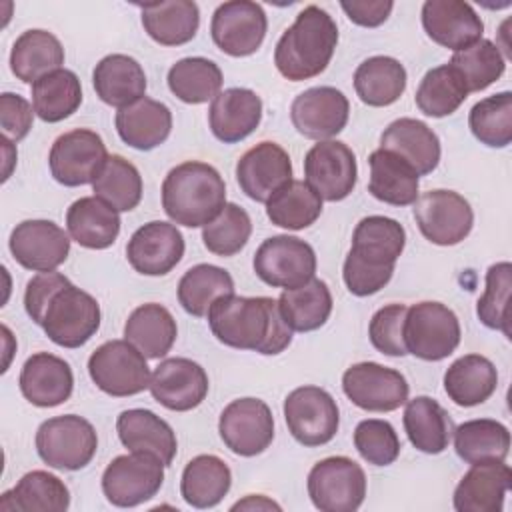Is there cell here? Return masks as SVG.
Returning a JSON list of instances; mask_svg holds the SVG:
<instances>
[{
	"instance_id": "d590c367",
	"label": "cell",
	"mask_w": 512,
	"mask_h": 512,
	"mask_svg": "<svg viewBox=\"0 0 512 512\" xmlns=\"http://www.w3.org/2000/svg\"><path fill=\"white\" fill-rule=\"evenodd\" d=\"M498 388L496 366L480 354H466L454 360L444 374L448 398L464 408L486 402Z\"/></svg>"
},
{
	"instance_id": "277c9868",
	"label": "cell",
	"mask_w": 512,
	"mask_h": 512,
	"mask_svg": "<svg viewBox=\"0 0 512 512\" xmlns=\"http://www.w3.org/2000/svg\"><path fill=\"white\" fill-rule=\"evenodd\" d=\"M226 204V184L220 172L198 160L174 166L162 182V208L168 218L186 228L206 226Z\"/></svg>"
},
{
	"instance_id": "7c38bea8",
	"label": "cell",
	"mask_w": 512,
	"mask_h": 512,
	"mask_svg": "<svg viewBox=\"0 0 512 512\" xmlns=\"http://www.w3.org/2000/svg\"><path fill=\"white\" fill-rule=\"evenodd\" d=\"M256 276L272 288H296L314 278V248L288 234L266 238L252 260Z\"/></svg>"
},
{
	"instance_id": "c3c4849f",
	"label": "cell",
	"mask_w": 512,
	"mask_h": 512,
	"mask_svg": "<svg viewBox=\"0 0 512 512\" xmlns=\"http://www.w3.org/2000/svg\"><path fill=\"white\" fill-rule=\"evenodd\" d=\"M320 214L322 198L306 184V180H290L266 202V216L270 222L286 230L308 228Z\"/></svg>"
},
{
	"instance_id": "f35d334b",
	"label": "cell",
	"mask_w": 512,
	"mask_h": 512,
	"mask_svg": "<svg viewBox=\"0 0 512 512\" xmlns=\"http://www.w3.org/2000/svg\"><path fill=\"white\" fill-rule=\"evenodd\" d=\"M178 336L176 320L168 308L156 302L132 310L124 324V338L134 344L146 358L166 356Z\"/></svg>"
},
{
	"instance_id": "94428289",
	"label": "cell",
	"mask_w": 512,
	"mask_h": 512,
	"mask_svg": "<svg viewBox=\"0 0 512 512\" xmlns=\"http://www.w3.org/2000/svg\"><path fill=\"white\" fill-rule=\"evenodd\" d=\"M272 508L280 510V506L276 502H272L260 494H250L232 506V510H272Z\"/></svg>"
},
{
	"instance_id": "4fadbf2b",
	"label": "cell",
	"mask_w": 512,
	"mask_h": 512,
	"mask_svg": "<svg viewBox=\"0 0 512 512\" xmlns=\"http://www.w3.org/2000/svg\"><path fill=\"white\" fill-rule=\"evenodd\" d=\"M108 160L106 144L94 130L76 128L60 134L48 154L50 172L64 186L92 184Z\"/></svg>"
},
{
	"instance_id": "ab89813d",
	"label": "cell",
	"mask_w": 512,
	"mask_h": 512,
	"mask_svg": "<svg viewBox=\"0 0 512 512\" xmlns=\"http://www.w3.org/2000/svg\"><path fill=\"white\" fill-rule=\"evenodd\" d=\"M278 308L292 332H312L326 324L332 312V294L324 280L310 278L302 286L282 290Z\"/></svg>"
},
{
	"instance_id": "8992f818",
	"label": "cell",
	"mask_w": 512,
	"mask_h": 512,
	"mask_svg": "<svg viewBox=\"0 0 512 512\" xmlns=\"http://www.w3.org/2000/svg\"><path fill=\"white\" fill-rule=\"evenodd\" d=\"M458 316L442 302L424 300L406 310L404 344L408 354L438 362L448 358L460 344Z\"/></svg>"
},
{
	"instance_id": "603a6c76",
	"label": "cell",
	"mask_w": 512,
	"mask_h": 512,
	"mask_svg": "<svg viewBox=\"0 0 512 512\" xmlns=\"http://www.w3.org/2000/svg\"><path fill=\"white\" fill-rule=\"evenodd\" d=\"M184 256V236L180 230L162 220L140 226L126 244L130 266L144 276H164Z\"/></svg>"
},
{
	"instance_id": "ba28073f",
	"label": "cell",
	"mask_w": 512,
	"mask_h": 512,
	"mask_svg": "<svg viewBox=\"0 0 512 512\" xmlns=\"http://www.w3.org/2000/svg\"><path fill=\"white\" fill-rule=\"evenodd\" d=\"M88 374L104 394L116 398L144 392L152 376L146 356L126 338L98 346L88 358Z\"/></svg>"
},
{
	"instance_id": "836d02e7",
	"label": "cell",
	"mask_w": 512,
	"mask_h": 512,
	"mask_svg": "<svg viewBox=\"0 0 512 512\" xmlns=\"http://www.w3.org/2000/svg\"><path fill=\"white\" fill-rule=\"evenodd\" d=\"M68 506L70 492L66 484L46 470L24 474L12 490L0 496L2 512H64Z\"/></svg>"
},
{
	"instance_id": "816d5d0a",
	"label": "cell",
	"mask_w": 512,
	"mask_h": 512,
	"mask_svg": "<svg viewBox=\"0 0 512 512\" xmlns=\"http://www.w3.org/2000/svg\"><path fill=\"white\" fill-rule=\"evenodd\" d=\"M448 64L462 74L468 94L488 88L506 70V58L502 56L500 48L486 38H480L472 46L454 52Z\"/></svg>"
},
{
	"instance_id": "e575fe53",
	"label": "cell",
	"mask_w": 512,
	"mask_h": 512,
	"mask_svg": "<svg viewBox=\"0 0 512 512\" xmlns=\"http://www.w3.org/2000/svg\"><path fill=\"white\" fill-rule=\"evenodd\" d=\"M146 34L162 46L190 42L200 26V10L192 0H168L140 6Z\"/></svg>"
},
{
	"instance_id": "f5cc1de1",
	"label": "cell",
	"mask_w": 512,
	"mask_h": 512,
	"mask_svg": "<svg viewBox=\"0 0 512 512\" xmlns=\"http://www.w3.org/2000/svg\"><path fill=\"white\" fill-rule=\"evenodd\" d=\"M252 234V220L238 204H224L220 214L202 226L204 246L218 256L238 254Z\"/></svg>"
},
{
	"instance_id": "4dcf8cb0",
	"label": "cell",
	"mask_w": 512,
	"mask_h": 512,
	"mask_svg": "<svg viewBox=\"0 0 512 512\" xmlns=\"http://www.w3.org/2000/svg\"><path fill=\"white\" fill-rule=\"evenodd\" d=\"M114 124L122 142L136 150H152L170 136L172 112L166 104L144 96L126 108H120Z\"/></svg>"
},
{
	"instance_id": "ee69618b",
	"label": "cell",
	"mask_w": 512,
	"mask_h": 512,
	"mask_svg": "<svg viewBox=\"0 0 512 512\" xmlns=\"http://www.w3.org/2000/svg\"><path fill=\"white\" fill-rule=\"evenodd\" d=\"M82 104V86L72 70H54L32 84V108L44 122H60Z\"/></svg>"
},
{
	"instance_id": "44dd1931",
	"label": "cell",
	"mask_w": 512,
	"mask_h": 512,
	"mask_svg": "<svg viewBox=\"0 0 512 512\" xmlns=\"http://www.w3.org/2000/svg\"><path fill=\"white\" fill-rule=\"evenodd\" d=\"M206 370L190 358H166L150 376L152 398L168 410L188 412L200 406L208 394Z\"/></svg>"
},
{
	"instance_id": "8fae6325",
	"label": "cell",
	"mask_w": 512,
	"mask_h": 512,
	"mask_svg": "<svg viewBox=\"0 0 512 512\" xmlns=\"http://www.w3.org/2000/svg\"><path fill=\"white\" fill-rule=\"evenodd\" d=\"M284 420L296 442L314 448L336 436L340 412L336 400L324 388L300 386L284 400Z\"/></svg>"
},
{
	"instance_id": "ac0fdd59",
	"label": "cell",
	"mask_w": 512,
	"mask_h": 512,
	"mask_svg": "<svg viewBox=\"0 0 512 512\" xmlns=\"http://www.w3.org/2000/svg\"><path fill=\"white\" fill-rule=\"evenodd\" d=\"M304 176L306 184L322 200L340 202L356 186V156L344 142L322 140L306 152Z\"/></svg>"
},
{
	"instance_id": "1f68e13d",
	"label": "cell",
	"mask_w": 512,
	"mask_h": 512,
	"mask_svg": "<svg viewBox=\"0 0 512 512\" xmlns=\"http://www.w3.org/2000/svg\"><path fill=\"white\" fill-rule=\"evenodd\" d=\"M66 228L74 242L90 250L112 246L120 234L118 212L96 196H84L70 204L66 212Z\"/></svg>"
},
{
	"instance_id": "7a4b0ae2",
	"label": "cell",
	"mask_w": 512,
	"mask_h": 512,
	"mask_svg": "<svg viewBox=\"0 0 512 512\" xmlns=\"http://www.w3.org/2000/svg\"><path fill=\"white\" fill-rule=\"evenodd\" d=\"M406 244L404 226L388 216L362 218L352 234V248L344 260L342 278L350 294L370 296L382 290Z\"/></svg>"
},
{
	"instance_id": "9c48e42d",
	"label": "cell",
	"mask_w": 512,
	"mask_h": 512,
	"mask_svg": "<svg viewBox=\"0 0 512 512\" xmlns=\"http://www.w3.org/2000/svg\"><path fill=\"white\" fill-rule=\"evenodd\" d=\"M308 496L320 512H354L366 496V474L348 456H330L308 472Z\"/></svg>"
},
{
	"instance_id": "3957f363",
	"label": "cell",
	"mask_w": 512,
	"mask_h": 512,
	"mask_svg": "<svg viewBox=\"0 0 512 512\" xmlns=\"http://www.w3.org/2000/svg\"><path fill=\"white\" fill-rule=\"evenodd\" d=\"M338 44V26L320 6H306L274 48V64L290 82L310 80L326 70Z\"/></svg>"
},
{
	"instance_id": "ffe728a7",
	"label": "cell",
	"mask_w": 512,
	"mask_h": 512,
	"mask_svg": "<svg viewBox=\"0 0 512 512\" xmlns=\"http://www.w3.org/2000/svg\"><path fill=\"white\" fill-rule=\"evenodd\" d=\"M350 114L348 98L332 86H314L300 92L290 106L294 128L310 140H330L344 130Z\"/></svg>"
},
{
	"instance_id": "d4e9b609",
	"label": "cell",
	"mask_w": 512,
	"mask_h": 512,
	"mask_svg": "<svg viewBox=\"0 0 512 512\" xmlns=\"http://www.w3.org/2000/svg\"><path fill=\"white\" fill-rule=\"evenodd\" d=\"M22 396L40 408H54L64 404L74 388V374L66 360L50 352L32 354L20 370Z\"/></svg>"
},
{
	"instance_id": "6da1fadb",
	"label": "cell",
	"mask_w": 512,
	"mask_h": 512,
	"mask_svg": "<svg viewBox=\"0 0 512 512\" xmlns=\"http://www.w3.org/2000/svg\"><path fill=\"white\" fill-rule=\"evenodd\" d=\"M206 316L216 340L230 348L274 356L292 342V330L280 314L278 300L268 296L228 294L218 298Z\"/></svg>"
},
{
	"instance_id": "7dc6e473",
	"label": "cell",
	"mask_w": 512,
	"mask_h": 512,
	"mask_svg": "<svg viewBox=\"0 0 512 512\" xmlns=\"http://www.w3.org/2000/svg\"><path fill=\"white\" fill-rule=\"evenodd\" d=\"M466 98V82L462 74L450 64H442L428 70L420 80V86L414 96L420 112L432 118H444L454 114Z\"/></svg>"
},
{
	"instance_id": "db71d44e",
	"label": "cell",
	"mask_w": 512,
	"mask_h": 512,
	"mask_svg": "<svg viewBox=\"0 0 512 512\" xmlns=\"http://www.w3.org/2000/svg\"><path fill=\"white\" fill-rule=\"evenodd\" d=\"M512 288V264L496 262L486 272V288L476 304V314L480 322L492 330H500L510 338V316L508 298Z\"/></svg>"
},
{
	"instance_id": "4316f807",
	"label": "cell",
	"mask_w": 512,
	"mask_h": 512,
	"mask_svg": "<svg viewBox=\"0 0 512 512\" xmlns=\"http://www.w3.org/2000/svg\"><path fill=\"white\" fill-rule=\"evenodd\" d=\"M512 470L504 462H482L462 476L454 490L456 512H500L510 488Z\"/></svg>"
},
{
	"instance_id": "f1b7e54d",
	"label": "cell",
	"mask_w": 512,
	"mask_h": 512,
	"mask_svg": "<svg viewBox=\"0 0 512 512\" xmlns=\"http://www.w3.org/2000/svg\"><path fill=\"white\" fill-rule=\"evenodd\" d=\"M380 148L398 154L418 176L430 174L440 162V140L436 132L416 118H398L380 136Z\"/></svg>"
},
{
	"instance_id": "5bb4252c",
	"label": "cell",
	"mask_w": 512,
	"mask_h": 512,
	"mask_svg": "<svg viewBox=\"0 0 512 512\" xmlns=\"http://www.w3.org/2000/svg\"><path fill=\"white\" fill-rule=\"evenodd\" d=\"M414 218L422 236L436 246L460 244L474 226V212L454 190H428L414 202Z\"/></svg>"
},
{
	"instance_id": "5b68a950",
	"label": "cell",
	"mask_w": 512,
	"mask_h": 512,
	"mask_svg": "<svg viewBox=\"0 0 512 512\" xmlns=\"http://www.w3.org/2000/svg\"><path fill=\"white\" fill-rule=\"evenodd\" d=\"M38 326L62 348L84 346L100 328V306L96 298L72 282L52 294L42 310Z\"/></svg>"
},
{
	"instance_id": "91938a15",
	"label": "cell",
	"mask_w": 512,
	"mask_h": 512,
	"mask_svg": "<svg viewBox=\"0 0 512 512\" xmlns=\"http://www.w3.org/2000/svg\"><path fill=\"white\" fill-rule=\"evenodd\" d=\"M340 8L346 12V16L364 28L380 26L388 20L394 2L390 0H352V2H340Z\"/></svg>"
},
{
	"instance_id": "60d3db41",
	"label": "cell",
	"mask_w": 512,
	"mask_h": 512,
	"mask_svg": "<svg viewBox=\"0 0 512 512\" xmlns=\"http://www.w3.org/2000/svg\"><path fill=\"white\" fill-rule=\"evenodd\" d=\"M232 472L228 464L214 454L192 458L182 472L180 494L194 508H212L228 494Z\"/></svg>"
},
{
	"instance_id": "30bf717a",
	"label": "cell",
	"mask_w": 512,
	"mask_h": 512,
	"mask_svg": "<svg viewBox=\"0 0 512 512\" xmlns=\"http://www.w3.org/2000/svg\"><path fill=\"white\" fill-rule=\"evenodd\" d=\"M164 464L150 452L116 456L102 474V492L118 508L138 506L158 494L164 482Z\"/></svg>"
},
{
	"instance_id": "680465c9",
	"label": "cell",
	"mask_w": 512,
	"mask_h": 512,
	"mask_svg": "<svg viewBox=\"0 0 512 512\" xmlns=\"http://www.w3.org/2000/svg\"><path fill=\"white\" fill-rule=\"evenodd\" d=\"M68 282L70 280L60 272H40L28 280L26 292H24V308L34 324H38L42 310L52 298V294L62 286H66Z\"/></svg>"
},
{
	"instance_id": "9f6ffc18",
	"label": "cell",
	"mask_w": 512,
	"mask_h": 512,
	"mask_svg": "<svg viewBox=\"0 0 512 512\" xmlns=\"http://www.w3.org/2000/svg\"><path fill=\"white\" fill-rule=\"evenodd\" d=\"M408 306L404 304H388L380 308L368 326V336L372 346L386 356H406L404 344V320Z\"/></svg>"
},
{
	"instance_id": "e0dca14e",
	"label": "cell",
	"mask_w": 512,
	"mask_h": 512,
	"mask_svg": "<svg viewBox=\"0 0 512 512\" xmlns=\"http://www.w3.org/2000/svg\"><path fill=\"white\" fill-rule=\"evenodd\" d=\"M268 20L264 8L250 0L220 4L210 22L214 44L228 56L242 58L254 54L266 36Z\"/></svg>"
},
{
	"instance_id": "f907efd6",
	"label": "cell",
	"mask_w": 512,
	"mask_h": 512,
	"mask_svg": "<svg viewBox=\"0 0 512 512\" xmlns=\"http://www.w3.org/2000/svg\"><path fill=\"white\" fill-rule=\"evenodd\" d=\"M476 140L490 148H504L512 142V94L508 90L476 102L468 116Z\"/></svg>"
},
{
	"instance_id": "7bdbcfd3",
	"label": "cell",
	"mask_w": 512,
	"mask_h": 512,
	"mask_svg": "<svg viewBox=\"0 0 512 512\" xmlns=\"http://www.w3.org/2000/svg\"><path fill=\"white\" fill-rule=\"evenodd\" d=\"M406 68L392 56H372L354 72V90L368 106H390L406 90Z\"/></svg>"
},
{
	"instance_id": "cb8c5ba5",
	"label": "cell",
	"mask_w": 512,
	"mask_h": 512,
	"mask_svg": "<svg viewBox=\"0 0 512 512\" xmlns=\"http://www.w3.org/2000/svg\"><path fill=\"white\" fill-rule=\"evenodd\" d=\"M424 32L448 50H464L478 42L484 24L476 10L462 0H428L422 4Z\"/></svg>"
},
{
	"instance_id": "f546056e",
	"label": "cell",
	"mask_w": 512,
	"mask_h": 512,
	"mask_svg": "<svg viewBox=\"0 0 512 512\" xmlns=\"http://www.w3.org/2000/svg\"><path fill=\"white\" fill-rule=\"evenodd\" d=\"M92 84L104 104L120 110L144 98L146 74L132 56L108 54L96 64Z\"/></svg>"
},
{
	"instance_id": "2e32d148",
	"label": "cell",
	"mask_w": 512,
	"mask_h": 512,
	"mask_svg": "<svg viewBox=\"0 0 512 512\" xmlns=\"http://www.w3.org/2000/svg\"><path fill=\"white\" fill-rule=\"evenodd\" d=\"M342 390L362 410L392 412L406 404L410 386L404 374L394 368L378 362H358L342 374Z\"/></svg>"
},
{
	"instance_id": "681fc988",
	"label": "cell",
	"mask_w": 512,
	"mask_h": 512,
	"mask_svg": "<svg viewBox=\"0 0 512 512\" xmlns=\"http://www.w3.org/2000/svg\"><path fill=\"white\" fill-rule=\"evenodd\" d=\"M92 190L116 212H130L142 200V176L124 156L112 154L92 182Z\"/></svg>"
},
{
	"instance_id": "74e56055",
	"label": "cell",
	"mask_w": 512,
	"mask_h": 512,
	"mask_svg": "<svg viewBox=\"0 0 512 512\" xmlns=\"http://www.w3.org/2000/svg\"><path fill=\"white\" fill-rule=\"evenodd\" d=\"M404 430L412 446L424 454H440L448 448L454 424L448 412L430 396L406 400Z\"/></svg>"
},
{
	"instance_id": "11a10c76",
	"label": "cell",
	"mask_w": 512,
	"mask_h": 512,
	"mask_svg": "<svg viewBox=\"0 0 512 512\" xmlns=\"http://www.w3.org/2000/svg\"><path fill=\"white\" fill-rule=\"evenodd\" d=\"M354 446L372 466H388L400 454V440L394 426L378 418L358 422L354 430Z\"/></svg>"
},
{
	"instance_id": "8d00e7d4",
	"label": "cell",
	"mask_w": 512,
	"mask_h": 512,
	"mask_svg": "<svg viewBox=\"0 0 512 512\" xmlns=\"http://www.w3.org/2000/svg\"><path fill=\"white\" fill-rule=\"evenodd\" d=\"M62 64L64 48L60 40L52 32L40 28L22 32L10 52V70L26 84H34L42 76L60 70Z\"/></svg>"
},
{
	"instance_id": "7402d4cb",
	"label": "cell",
	"mask_w": 512,
	"mask_h": 512,
	"mask_svg": "<svg viewBox=\"0 0 512 512\" xmlns=\"http://www.w3.org/2000/svg\"><path fill=\"white\" fill-rule=\"evenodd\" d=\"M236 180L248 198L266 204L292 180L290 156L276 142H258L240 156L236 164Z\"/></svg>"
},
{
	"instance_id": "83f0119b",
	"label": "cell",
	"mask_w": 512,
	"mask_h": 512,
	"mask_svg": "<svg viewBox=\"0 0 512 512\" xmlns=\"http://www.w3.org/2000/svg\"><path fill=\"white\" fill-rule=\"evenodd\" d=\"M116 432L130 452H150L158 456L164 466H170L176 456L178 442L172 426L152 410H124L116 420Z\"/></svg>"
},
{
	"instance_id": "d6a6232c",
	"label": "cell",
	"mask_w": 512,
	"mask_h": 512,
	"mask_svg": "<svg viewBox=\"0 0 512 512\" xmlns=\"http://www.w3.org/2000/svg\"><path fill=\"white\" fill-rule=\"evenodd\" d=\"M370 182L368 192L392 206H410L418 198V174L398 154L378 148L368 156Z\"/></svg>"
},
{
	"instance_id": "b9f144b4",
	"label": "cell",
	"mask_w": 512,
	"mask_h": 512,
	"mask_svg": "<svg viewBox=\"0 0 512 512\" xmlns=\"http://www.w3.org/2000/svg\"><path fill=\"white\" fill-rule=\"evenodd\" d=\"M456 454L468 464L504 462L510 452L508 428L492 418L466 420L454 428Z\"/></svg>"
},
{
	"instance_id": "6f0895ef",
	"label": "cell",
	"mask_w": 512,
	"mask_h": 512,
	"mask_svg": "<svg viewBox=\"0 0 512 512\" xmlns=\"http://www.w3.org/2000/svg\"><path fill=\"white\" fill-rule=\"evenodd\" d=\"M34 108L26 98L20 94L4 92L0 96V124L4 138L12 142H20L22 138L28 136L34 120Z\"/></svg>"
},
{
	"instance_id": "bcb514c9",
	"label": "cell",
	"mask_w": 512,
	"mask_h": 512,
	"mask_svg": "<svg viewBox=\"0 0 512 512\" xmlns=\"http://www.w3.org/2000/svg\"><path fill=\"white\" fill-rule=\"evenodd\" d=\"M168 88L186 104H204L220 94L222 70L202 56L182 58L168 70Z\"/></svg>"
},
{
	"instance_id": "d6986e66",
	"label": "cell",
	"mask_w": 512,
	"mask_h": 512,
	"mask_svg": "<svg viewBox=\"0 0 512 512\" xmlns=\"http://www.w3.org/2000/svg\"><path fill=\"white\" fill-rule=\"evenodd\" d=\"M14 260L32 272H54L70 254V234L52 220H24L8 240Z\"/></svg>"
},
{
	"instance_id": "52a82bcc",
	"label": "cell",
	"mask_w": 512,
	"mask_h": 512,
	"mask_svg": "<svg viewBox=\"0 0 512 512\" xmlns=\"http://www.w3.org/2000/svg\"><path fill=\"white\" fill-rule=\"evenodd\" d=\"M98 448L94 426L76 414L44 420L36 430V452L44 464L58 470H80Z\"/></svg>"
},
{
	"instance_id": "484cf974",
	"label": "cell",
	"mask_w": 512,
	"mask_h": 512,
	"mask_svg": "<svg viewBox=\"0 0 512 512\" xmlns=\"http://www.w3.org/2000/svg\"><path fill=\"white\" fill-rule=\"evenodd\" d=\"M262 120V100L254 90L228 88L220 92L208 110L212 134L224 144H236L250 136Z\"/></svg>"
},
{
	"instance_id": "9a60e30c",
	"label": "cell",
	"mask_w": 512,
	"mask_h": 512,
	"mask_svg": "<svg viewBox=\"0 0 512 512\" xmlns=\"http://www.w3.org/2000/svg\"><path fill=\"white\" fill-rule=\"evenodd\" d=\"M218 432L226 448L238 456L262 454L274 440V418L260 398L232 400L220 414Z\"/></svg>"
},
{
	"instance_id": "f6af8a7d",
	"label": "cell",
	"mask_w": 512,
	"mask_h": 512,
	"mask_svg": "<svg viewBox=\"0 0 512 512\" xmlns=\"http://www.w3.org/2000/svg\"><path fill=\"white\" fill-rule=\"evenodd\" d=\"M228 294H234V280L228 270L214 264H196L178 282V302L196 318L206 316L210 306Z\"/></svg>"
}]
</instances>
